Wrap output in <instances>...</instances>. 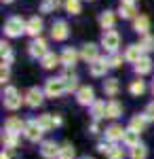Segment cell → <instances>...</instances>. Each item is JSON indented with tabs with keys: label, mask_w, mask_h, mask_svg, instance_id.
Returning a JSON list of instances; mask_svg holds the SVG:
<instances>
[{
	"label": "cell",
	"mask_w": 154,
	"mask_h": 159,
	"mask_svg": "<svg viewBox=\"0 0 154 159\" xmlns=\"http://www.w3.org/2000/svg\"><path fill=\"white\" fill-rule=\"evenodd\" d=\"M122 115V106H120L116 100H110L106 104V117H110V119H116V117H120Z\"/></svg>",
	"instance_id": "19"
},
{
	"label": "cell",
	"mask_w": 154,
	"mask_h": 159,
	"mask_svg": "<svg viewBox=\"0 0 154 159\" xmlns=\"http://www.w3.org/2000/svg\"><path fill=\"white\" fill-rule=\"evenodd\" d=\"M143 57V49L139 45H129L127 51H125V60L131 61V64H137V61Z\"/></svg>",
	"instance_id": "15"
},
{
	"label": "cell",
	"mask_w": 154,
	"mask_h": 159,
	"mask_svg": "<svg viewBox=\"0 0 154 159\" xmlns=\"http://www.w3.org/2000/svg\"><path fill=\"white\" fill-rule=\"evenodd\" d=\"M59 148L55 142H51V140H47V142H42V147H40V155L45 159H59Z\"/></svg>",
	"instance_id": "11"
},
{
	"label": "cell",
	"mask_w": 154,
	"mask_h": 159,
	"mask_svg": "<svg viewBox=\"0 0 154 159\" xmlns=\"http://www.w3.org/2000/svg\"><path fill=\"white\" fill-rule=\"evenodd\" d=\"M25 25H28V21H24L21 17H9L6 19V24H4V34L6 36H11V38H15V36H21L25 32Z\"/></svg>",
	"instance_id": "1"
},
{
	"label": "cell",
	"mask_w": 154,
	"mask_h": 159,
	"mask_svg": "<svg viewBox=\"0 0 154 159\" xmlns=\"http://www.w3.org/2000/svg\"><path fill=\"white\" fill-rule=\"evenodd\" d=\"M122 142L125 144H129L131 148L133 147H137L139 144V132H135V129H125V136H122Z\"/></svg>",
	"instance_id": "20"
},
{
	"label": "cell",
	"mask_w": 154,
	"mask_h": 159,
	"mask_svg": "<svg viewBox=\"0 0 154 159\" xmlns=\"http://www.w3.org/2000/svg\"><path fill=\"white\" fill-rule=\"evenodd\" d=\"M0 159H11V151H9V148H6V151H2Z\"/></svg>",
	"instance_id": "44"
},
{
	"label": "cell",
	"mask_w": 154,
	"mask_h": 159,
	"mask_svg": "<svg viewBox=\"0 0 154 159\" xmlns=\"http://www.w3.org/2000/svg\"><path fill=\"white\" fill-rule=\"evenodd\" d=\"M24 134L28 140H32V142H38L40 138H42V134H45V129L38 125V121L36 119H32V121H25V129Z\"/></svg>",
	"instance_id": "5"
},
{
	"label": "cell",
	"mask_w": 154,
	"mask_h": 159,
	"mask_svg": "<svg viewBox=\"0 0 154 159\" xmlns=\"http://www.w3.org/2000/svg\"><path fill=\"white\" fill-rule=\"evenodd\" d=\"M114 19H116V17H114L112 11H104L99 15V25H101L104 30H112V28H114Z\"/></svg>",
	"instance_id": "21"
},
{
	"label": "cell",
	"mask_w": 154,
	"mask_h": 159,
	"mask_svg": "<svg viewBox=\"0 0 154 159\" xmlns=\"http://www.w3.org/2000/svg\"><path fill=\"white\" fill-rule=\"evenodd\" d=\"M133 30L137 32V34H148V30H150V19L146 17V15H139V17H135L133 19Z\"/></svg>",
	"instance_id": "16"
},
{
	"label": "cell",
	"mask_w": 154,
	"mask_h": 159,
	"mask_svg": "<svg viewBox=\"0 0 154 159\" xmlns=\"http://www.w3.org/2000/svg\"><path fill=\"white\" fill-rule=\"evenodd\" d=\"M108 159H125V151L120 147H112L108 153Z\"/></svg>",
	"instance_id": "37"
},
{
	"label": "cell",
	"mask_w": 154,
	"mask_h": 159,
	"mask_svg": "<svg viewBox=\"0 0 154 159\" xmlns=\"http://www.w3.org/2000/svg\"><path fill=\"white\" fill-rule=\"evenodd\" d=\"M61 64L63 66H68V68H72L76 61H78V51L76 49H72V47H66V49L61 51Z\"/></svg>",
	"instance_id": "14"
},
{
	"label": "cell",
	"mask_w": 154,
	"mask_h": 159,
	"mask_svg": "<svg viewBox=\"0 0 154 159\" xmlns=\"http://www.w3.org/2000/svg\"><path fill=\"white\" fill-rule=\"evenodd\" d=\"M76 100H78V104H83V106H93V104H95L93 87H89V85L80 87V89L76 91Z\"/></svg>",
	"instance_id": "7"
},
{
	"label": "cell",
	"mask_w": 154,
	"mask_h": 159,
	"mask_svg": "<svg viewBox=\"0 0 154 159\" xmlns=\"http://www.w3.org/2000/svg\"><path fill=\"white\" fill-rule=\"evenodd\" d=\"M148 157V148L143 144H137V147L131 148V159H146Z\"/></svg>",
	"instance_id": "33"
},
{
	"label": "cell",
	"mask_w": 154,
	"mask_h": 159,
	"mask_svg": "<svg viewBox=\"0 0 154 159\" xmlns=\"http://www.w3.org/2000/svg\"><path fill=\"white\" fill-rule=\"evenodd\" d=\"M108 68H110V64H108V60H104V57H97L95 61L89 64V72L93 74V76H106Z\"/></svg>",
	"instance_id": "8"
},
{
	"label": "cell",
	"mask_w": 154,
	"mask_h": 159,
	"mask_svg": "<svg viewBox=\"0 0 154 159\" xmlns=\"http://www.w3.org/2000/svg\"><path fill=\"white\" fill-rule=\"evenodd\" d=\"M150 70H152V60H150L148 55H143L142 60L135 64V72L137 74H148Z\"/></svg>",
	"instance_id": "24"
},
{
	"label": "cell",
	"mask_w": 154,
	"mask_h": 159,
	"mask_svg": "<svg viewBox=\"0 0 154 159\" xmlns=\"http://www.w3.org/2000/svg\"><path fill=\"white\" fill-rule=\"evenodd\" d=\"M4 129L9 132V134H21L25 129V123L19 119V117H9L6 123H4Z\"/></svg>",
	"instance_id": "13"
},
{
	"label": "cell",
	"mask_w": 154,
	"mask_h": 159,
	"mask_svg": "<svg viewBox=\"0 0 154 159\" xmlns=\"http://www.w3.org/2000/svg\"><path fill=\"white\" fill-rule=\"evenodd\" d=\"M129 91L133 93V96H142L143 91H146V83L137 79V81H133V83L129 85Z\"/></svg>",
	"instance_id": "35"
},
{
	"label": "cell",
	"mask_w": 154,
	"mask_h": 159,
	"mask_svg": "<svg viewBox=\"0 0 154 159\" xmlns=\"http://www.w3.org/2000/svg\"><path fill=\"white\" fill-rule=\"evenodd\" d=\"M68 34H70V32H68V24H66L63 19L55 21L53 28H51V36H53V40H66Z\"/></svg>",
	"instance_id": "10"
},
{
	"label": "cell",
	"mask_w": 154,
	"mask_h": 159,
	"mask_svg": "<svg viewBox=\"0 0 154 159\" xmlns=\"http://www.w3.org/2000/svg\"><path fill=\"white\" fill-rule=\"evenodd\" d=\"M61 79L66 81V87H68V91H74V89L78 87V76H76L74 72H70V70H68V72L63 74ZM76 91H78V89H76Z\"/></svg>",
	"instance_id": "29"
},
{
	"label": "cell",
	"mask_w": 154,
	"mask_h": 159,
	"mask_svg": "<svg viewBox=\"0 0 154 159\" xmlns=\"http://www.w3.org/2000/svg\"><path fill=\"white\" fill-rule=\"evenodd\" d=\"M122 136H125V129H122L120 125H110V127H106V138L110 142L122 140Z\"/></svg>",
	"instance_id": "18"
},
{
	"label": "cell",
	"mask_w": 154,
	"mask_h": 159,
	"mask_svg": "<svg viewBox=\"0 0 154 159\" xmlns=\"http://www.w3.org/2000/svg\"><path fill=\"white\" fill-rule=\"evenodd\" d=\"M36 121H38V125H40L45 132L53 129V127H57V125H55V117H53V115H40Z\"/></svg>",
	"instance_id": "25"
},
{
	"label": "cell",
	"mask_w": 154,
	"mask_h": 159,
	"mask_svg": "<svg viewBox=\"0 0 154 159\" xmlns=\"http://www.w3.org/2000/svg\"><path fill=\"white\" fill-rule=\"evenodd\" d=\"M118 79H106L104 81V91H106V96H110V98H114L116 93H118Z\"/></svg>",
	"instance_id": "22"
},
{
	"label": "cell",
	"mask_w": 154,
	"mask_h": 159,
	"mask_svg": "<svg viewBox=\"0 0 154 159\" xmlns=\"http://www.w3.org/2000/svg\"><path fill=\"white\" fill-rule=\"evenodd\" d=\"M2 2H6V4H9V2H13V0H2Z\"/></svg>",
	"instance_id": "47"
},
{
	"label": "cell",
	"mask_w": 154,
	"mask_h": 159,
	"mask_svg": "<svg viewBox=\"0 0 154 159\" xmlns=\"http://www.w3.org/2000/svg\"><path fill=\"white\" fill-rule=\"evenodd\" d=\"M68 91V87H66V81L63 79H49L47 85H45V93H47L49 98H59L61 93H66Z\"/></svg>",
	"instance_id": "2"
},
{
	"label": "cell",
	"mask_w": 154,
	"mask_h": 159,
	"mask_svg": "<svg viewBox=\"0 0 154 159\" xmlns=\"http://www.w3.org/2000/svg\"><path fill=\"white\" fill-rule=\"evenodd\" d=\"M110 148H112V144H108V142H99V144H97V151H99V153H104V155L110 153Z\"/></svg>",
	"instance_id": "41"
},
{
	"label": "cell",
	"mask_w": 154,
	"mask_h": 159,
	"mask_svg": "<svg viewBox=\"0 0 154 159\" xmlns=\"http://www.w3.org/2000/svg\"><path fill=\"white\" fill-rule=\"evenodd\" d=\"M91 134H99V125H97V121L91 123Z\"/></svg>",
	"instance_id": "43"
},
{
	"label": "cell",
	"mask_w": 154,
	"mask_h": 159,
	"mask_svg": "<svg viewBox=\"0 0 154 159\" xmlns=\"http://www.w3.org/2000/svg\"><path fill=\"white\" fill-rule=\"evenodd\" d=\"M118 45H120V34L116 30H106L104 36H101V47L106 51H110V53H116Z\"/></svg>",
	"instance_id": "3"
},
{
	"label": "cell",
	"mask_w": 154,
	"mask_h": 159,
	"mask_svg": "<svg viewBox=\"0 0 154 159\" xmlns=\"http://www.w3.org/2000/svg\"><path fill=\"white\" fill-rule=\"evenodd\" d=\"M17 136L19 134H9V132H4V136H2V140H4V147L9 148V151H13V148L17 147Z\"/></svg>",
	"instance_id": "32"
},
{
	"label": "cell",
	"mask_w": 154,
	"mask_h": 159,
	"mask_svg": "<svg viewBox=\"0 0 154 159\" xmlns=\"http://www.w3.org/2000/svg\"><path fill=\"white\" fill-rule=\"evenodd\" d=\"M63 7H66V11L70 13V15H78L80 9H83V7H80V0H66Z\"/></svg>",
	"instance_id": "30"
},
{
	"label": "cell",
	"mask_w": 154,
	"mask_h": 159,
	"mask_svg": "<svg viewBox=\"0 0 154 159\" xmlns=\"http://www.w3.org/2000/svg\"><path fill=\"white\" fill-rule=\"evenodd\" d=\"M143 117H146L148 121H154V102L146 106V110H143Z\"/></svg>",
	"instance_id": "40"
},
{
	"label": "cell",
	"mask_w": 154,
	"mask_h": 159,
	"mask_svg": "<svg viewBox=\"0 0 154 159\" xmlns=\"http://www.w3.org/2000/svg\"><path fill=\"white\" fill-rule=\"evenodd\" d=\"M139 47H142L146 53H148V51H154V36L152 34H143L142 40H139Z\"/></svg>",
	"instance_id": "31"
},
{
	"label": "cell",
	"mask_w": 154,
	"mask_h": 159,
	"mask_svg": "<svg viewBox=\"0 0 154 159\" xmlns=\"http://www.w3.org/2000/svg\"><path fill=\"white\" fill-rule=\"evenodd\" d=\"M152 91H154V83H152Z\"/></svg>",
	"instance_id": "48"
},
{
	"label": "cell",
	"mask_w": 154,
	"mask_h": 159,
	"mask_svg": "<svg viewBox=\"0 0 154 159\" xmlns=\"http://www.w3.org/2000/svg\"><path fill=\"white\" fill-rule=\"evenodd\" d=\"M118 15L125 17V19H135V4H122L120 2V9H118Z\"/></svg>",
	"instance_id": "28"
},
{
	"label": "cell",
	"mask_w": 154,
	"mask_h": 159,
	"mask_svg": "<svg viewBox=\"0 0 154 159\" xmlns=\"http://www.w3.org/2000/svg\"><path fill=\"white\" fill-rule=\"evenodd\" d=\"M4 106L9 110H17L21 106V98H19V91L15 87H6L4 89Z\"/></svg>",
	"instance_id": "6"
},
{
	"label": "cell",
	"mask_w": 154,
	"mask_h": 159,
	"mask_svg": "<svg viewBox=\"0 0 154 159\" xmlns=\"http://www.w3.org/2000/svg\"><path fill=\"white\" fill-rule=\"evenodd\" d=\"M122 4H135V0H120Z\"/></svg>",
	"instance_id": "45"
},
{
	"label": "cell",
	"mask_w": 154,
	"mask_h": 159,
	"mask_svg": "<svg viewBox=\"0 0 154 159\" xmlns=\"http://www.w3.org/2000/svg\"><path fill=\"white\" fill-rule=\"evenodd\" d=\"M80 57H83V60H87L89 64H91V61H95V60H97V45H95V43H87V45H83Z\"/></svg>",
	"instance_id": "17"
},
{
	"label": "cell",
	"mask_w": 154,
	"mask_h": 159,
	"mask_svg": "<svg viewBox=\"0 0 154 159\" xmlns=\"http://www.w3.org/2000/svg\"><path fill=\"white\" fill-rule=\"evenodd\" d=\"M122 55H118V53H112L110 57H108V64H110V68H118L120 64H122Z\"/></svg>",
	"instance_id": "38"
},
{
	"label": "cell",
	"mask_w": 154,
	"mask_h": 159,
	"mask_svg": "<svg viewBox=\"0 0 154 159\" xmlns=\"http://www.w3.org/2000/svg\"><path fill=\"white\" fill-rule=\"evenodd\" d=\"M25 32H28L30 36L38 38V36H40V32H42V19H40L38 15L30 17V19H28V25H25Z\"/></svg>",
	"instance_id": "12"
},
{
	"label": "cell",
	"mask_w": 154,
	"mask_h": 159,
	"mask_svg": "<svg viewBox=\"0 0 154 159\" xmlns=\"http://www.w3.org/2000/svg\"><path fill=\"white\" fill-rule=\"evenodd\" d=\"M28 51H30V55L32 57H36V60H42L45 55L49 53V49H47V40L45 38H34L32 43H30V47H28Z\"/></svg>",
	"instance_id": "4"
},
{
	"label": "cell",
	"mask_w": 154,
	"mask_h": 159,
	"mask_svg": "<svg viewBox=\"0 0 154 159\" xmlns=\"http://www.w3.org/2000/svg\"><path fill=\"white\" fill-rule=\"evenodd\" d=\"M91 115H93L95 121H99L101 117H106V102H99V100H95V104L91 106Z\"/></svg>",
	"instance_id": "27"
},
{
	"label": "cell",
	"mask_w": 154,
	"mask_h": 159,
	"mask_svg": "<svg viewBox=\"0 0 154 159\" xmlns=\"http://www.w3.org/2000/svg\"><path fill=\"white\" fill-rule=\"evenodd\" d=\"M0 55H2V60H4V57H9V55H13L11 45H9L6 40H2V43H0Z\"/></svg>",
	"instance_id": "39"
},
{
	"label": "cell",
	"mask_w": 154,
	"mask_h": 159,
	"mask_svg": "<svg viewBox=\"0 0 154 159\" xmlns=\"http://www.w3.org/2000/svg\"><path fill=\"white\" fill-rule=\"evenodd\" d=\"M74 155H76V151L72 144H63L59 148V159H74Z\"/></svg>",
	"instance_id": "36"
},
{
	"label": "cell",
	"mask_w": 154,
	"mask_h": 159,
	"mask_svg": "<svg viewBox=\"0 0 154 159\" xmlns=\"http://www.w3.org/2000/svg\"><path fill=\"white\" fill-rule=\"evenodd\" d=\"M129 127H131V129H135V132H139V134H142L143 129L148 127V119H146L143 115H135V117L131 119V125H129Z\"/></svg>",
	"instance_id": "23"
},
{
	"label": "cell",
	"mask_w": 154,
	"mask_h": 159,
	"mask_svg": "<svg viewBox=\"0 0 154 159\" xmlns=\"http://www.w3.org/2000/svg\"><path fill=\"white\" fill-rule=\"evenodd\" d=\"M80 159H93V157H89V155H84V157H80Z\"/></svg>",
	"instance_id": "46"
},
{
	"label": "cell",
	"mask_w": 154,
	"mask_h": 159,
	"mask_svg": "<svg viewBox=\"0 0 154 159\" xmlns=\"http://www.w3.org/2000/svg\"><path fill=\"white\" fill-rule=\"evenodd\" d=\"M42 89H38V87H32V89H28V93H25V104L28 106H32V108H36V106H40L42 104Z\"/></svg>",
	"instance_id": "9"
},
{
	"label": "cell",
	"mask_w": 154,
	"mask_h": 159,
	"mask_svg": "<svg viewBox=\"0 0 154 159\" xmlns=\"http://www.w3.org/2000/svg\"><path fill=\"white\" fill-rule=\"evenodd\" d=\"M0 81H2V83H9V68H2V72H0Z\"/></svg>",
	"instance_id": "42"
},
{
	"label": "cell",
	"mask_w": 154,
	"mask_h": 159,
	"mask_svg": "<svg viewBox=\"0 0 154 159\" xmlns=\"http://www.w3.org/2000/svg\"><path fill=\"white\" fill-rule=\"evenodd\" d=\"M57 7H61V0H42L40 11L42 13H51V11H55Z\"/></svg>",
	"instance_id": "34"
},
{
	"label": "cell",
	"mask_w": 154,
	"mask_h": 159,
	"mask_svg": "<svg viewBox=\"0 0 154 159\" xmlns=\"http://www.w3.org/2000/svg\"><path fill=\"white\" fill-rule=\"evenodd\" d=\"M40 61H42V68H47V70H51V68H55V66H57V64L61 61V57L49 51V53H47V55H45V57H42Z\"/></svg>",
	"instance_id": "26"
}]
</instances>
